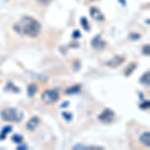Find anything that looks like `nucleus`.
Here are the masks:
<instances>
[{
    "label": "nucleus",
    "mask_w": 150,
    "mask_h": 150,
    "mask_svg": "<svg viewBox=\"0 0 150 150\" xmlns=\"http://www.w3.org/2000/svg\"><path fill=\"white\" fill-rule=\"evenodd\" d=\"M37 1L39 2V3L43 4V5H47V4H49L52 0H37Z\"/></svg>",
    "instance_id": "obj_20"
},
{
    "label": "nucleus",
    "mask_w": 150,
    "mask_h": 150,
    "mask_svg": "<svg viewBox=\"0 0 150 150\" xmlns=\"http://www.w3.org/2000/svg\"><path fill=\"white\" fill-rule=\"evenodd\" d=\"M149 106H150V103H149V101L147 100V101H144L142 104H140V107L142 108V109H148L149 108Z\"/></svg>",
    "instance_id": "obj_19"
},
{
    "label": "nucleus",
    "mask_w": 150,
    "mask_h": 150,
    "mask_svg": "<svg viewBox=\"0 0 150 150\" xmlns=\"http://www.w3.org/2000/svg\"><path fill=\"white\" fill-rule=\"evenodd\" d=\"M115 118V113L110 108H105L100 114L98 115V119L103 123H111Z\"/></svg>",
    "instance_id": "obj_4"
},
{
    "label": "nucleus",
    "mask_w": 150,
    "mask_h": 150,
    "mask_svg": "<svg viewBox=\"0 0 150 150\" xmlns=\"http://www.w3.org/2000/svg\"><path fill=\"white\" fill-rule=\"evenodd\" d=\"M13 29L20 35L37 37L41 32V24L31 16H23L17 23L14 24Z\"/></svg>",
    "instance_id": "obj_1"
},
{
    "label": "nucleus",
    "mask_w": 150,
    "mask_h": 150,
    "mask_svg": "<svg viewBox=\"0 0 150 150\" xmlns=\"http://www.w3.org/2000/svg\"><path fill=\"white\" fill-rule=\"evenodd\" d=\"M41 99L45 104H53L59 99V93H58L57 90H54V89H48V90H45L42 93Z\"/></svg>",
    "instance_id": "obj_3"
},
{
    "label": "nucleus",
    "mask_w": 150,
    "mask_h": 150,
    "mask_svg": "<svg viewBox=\"0 0 150 150\" xmlns=\"http://www.w3.org/2000/svg\"><path fill=\"white\" fill-rule=\"evenodd\" d=\"M149 76H150L149 71H147L146 73H144L141 76V78H140V82H141L142 84H144V85H149V83H150V77Z\"/></svg>",
    "instance_id": "obj_13"
},
{
    "label": "nucleus",
    "mask_w": 150,
    "mask_h": 150,
    "mask_svg": "<svg viewBox=\"0 0 150 150\" xmlns=\"http://www.w3.org/2000/svg\"><path fill=\"white\" fill-rule=\"evenodd\" d=\"M38 91V86L35 83H30L27 87V93L29 97H33Z\"/></svg>",
    "instance_id": "obj_11"
},
{
    "label": "nucleus",
    "mask_w": 150,
    "mask_h": 150,
    "mask_svg": "<svg viewBox=\"0 0 150 150\" xmlns=\"http://www.w3.org/2000/svg\"><path fill=\"white\" fill-rule=\"evenodd\" d=\"M91 45H92V47L94 49L101 50L106 46V42L102 40L100 35H96L92 39V41H91Z\"/></svg>",
    "instance_id": "obj_5"
},
{
    "label": "nucleus",
    "mask_w": 150,
    "mask_h": 150,
    "mask_svg": "<svg viewBox=\"0 0 150 150\" xmlns=\"http://www.w3.org/2000/svg\"><path fill=\"white\" fill-rule=\"evenodd\" d=\"M125 58L123 56H119V55H116V56H114L112 58V59H110L109 61H107V63H106V65L107 66L111 67V68H116V67L120 66L123 62H124Z\"/></svg>",
    "instance_id": "obj_6"
},
{
    "label": "nucleus",
    "mask_w": 150,
    "mask_h": 150,
    "mask_svg": "<svg viewBox=\"0 0 150 150\" xmlns=\"http://www.w3.org/2000/svg\"><path fill=\"white\" fill-rule=\"evenodd\" d=\"M136 67H137V65L135 63H130L126 68L124 69V75L125 76H129V75L132 74V72L136 69Z\"/></svg>",
    "instance_id": "obj_12"
},
{
    "label": "nucleus",
    "mask_w": 150,
    "mask_h": 150,
    "mask_svg": "<svg viewBox=\"0 0 150 150\" xmlns=\"http://www.w3.org/2000/svg\"><path fill=\"white\" fill-rule=\"evenodd\" d=\"M39 123H40V118L38 116H33L26 123V128H27L29 131H34L38 125H39Z\"/></svg>",
    "instance_id": "obj_7"
},
{
    "label": "nucleus",
    "mask_w": 150,
    "mask_h": 150,
    "mask_svg": "<svg viewBox=\"0 0 150 150\" xmlns=\"http://www.w3.org/2000/svg\"><path fill=\"white\" fill-rule=\"evenodd\" d=\"M142 52H143L144 55H149L150 54V46H149V44L144 45L143 48H142Z\"/></svg>",
    "instance_id": "obj_17"
},
{
    "label": "nucleus",
    "mask_w": 150,
    "mask_h": 150,
    "mask_svg": "<svg viewBox=\"0 0 150 150\" xmlns=\"http://www.w3.org/2000/svg\"><path fill=\"white\" fill-rule=\"evenodd\" d=\"M90 15L96 21H103L105 19L104 15L101 13V11L98 8H96V7H91L90 8Z\"/></svg>",
    "instance_id": "obj_8"
},
{
    "label": "nucleus",
    "mask_w": 150,
    "mask_h": 150,
    "mask_svg": "<svg viewBox=\"0 0 150 150\" xmlns=\"http://www.w3.org/2000/svg\"><path fill=\"white\" fill-rule=\"evenodd\" d=\"M119 1L121 2V3L123 2V5H125V4H126V2H125V0H119Z\"/></svg>",
    "instance_id": "obj_23"
},
{
    "label": "nucleus",
    "mask_w": 150,
    "mask_h": 150,
    "mask_svg": "<svg viewBox=\"0 0 150 150\" xmlns=\"http://www.w3.org/2000/svg\"><path fill=\"white\" fill-rule=\"evenodd\" d=\"M80 90H81L80 84H75V85H72L68 87L67 89H65V94H67V95H72V94L79 93Z\"/></svg>",
    "instance_id": "obj_9"
},
{
    "label": "nucleus",
    "mask_w": 150,
    "mask_h": 150,
    "mask_svg": "<svg viewBox=\"0 0 150 150\" xmlns=\"http://www.w3.org/2000/svg\"><path fill=\"white\" fill-rule=\"evenodd\" d=\"M17 149H19V150L27 149V146H26V145H22V146H18V147H17Z\"/></svg>",
    "instance_id": "obj_22"
},
{
    "label": "nucleus",
    "mask_w": 150,
    "mask_h": 150,
    "mask_svg": "<svg viewBox=\"0 0 150 150\" xmlns=\"http://www.w3.org/2000/svg\"><path fill=\"white\" fill-rule=\"evenodd\" d=\"M11 130H12V126L4 127L3 129H2V131H1V134H0V139H4V138H5L6 135L8 134V133H10Z\"/></svg>",
    "instance_id": "obj_14"
},
{
    "label": "nucleus",
    "mask_w": 150,
    "mask_h": 150,
    "mask_svg": "<svg viewBox=\"0 0 150 150\" xmlns=\"http://www.w3.org/2000/svg\"><path fill=\"white\" fill-rule=\"evenodd\" d=\"M0 116L6 122H20L23 118L22 112H20L16 108L13 107L4 108L0 112Z\"/></svg>",
    "instance_id": "obj_2"
},
{
    "label": "nucleus",
    "mask_w": 150,
    "mask_h": 150,
    "mask_svg": "<svg viewBox=\"0 0 150 150\" xmlns=\"http://www.w3.org/2000/svg\"><path fill=\"white\" fill-rule=\"evenodd\" d=\"M82 27H83L84 29H85L86 31L89 30V25H88V21H87V19L85 17H82L81 18V21H80Z\"/></svg>",
    "instance_id": "obj_16"
},
{
    "label": "nucleus",
    "mask_w": 150,
    "mask_h": 150,
    "mask_svg": "<svg viewBox=\"0 0 150 150\" xmlns=\"http://www.w3.org/2000/svg\"><path fill=\"white\" fill-rule=\"evenodd\" d=\"M12 141L15 142V143H21L23 141V137L21 135H18V134H14L13 136L11 137Z\"/></svg>",
    "instance_id": "obj_15"
},
{
    "label": "nucleus",
    "mask_w": 150,
    "mask_h": 150,
    "mask_svg": "<svg viewBox=\"0 0 150 150\" xmlns=\"http://www.w3.org/2000/svg\"><path fill=\"white\" fill-rule=\"evenodd\" d=\"M140 142L146 146L147 148H149L150 146V132H143L140 136Z\"/></svg>",
    "instance_id": "obj_10"
},
{
    "label": "nucleus",
    "mask_w": 150,
    "mask_h": 150,
    "mask_svg": "<svg viewBox=\"0 0 150 150\" xmlns=\"http://www.w3.org/2000/svg\"><path fill=\"white\" fill-rule=\"evenodd\" d=\"M62 116L64 117V119H66L67 121H70L72 119V114L71 113H68V112H62Z\"/></svg>",
    "instance_id": "obj_18"
},
{
    "label": "nucleus",
    "mask_w": 150,
    "mask_h": 150,
    "mask_svg": "<svg viewBox=\"0 0 150 150\" xmlns=\"http://www.w3.org/2000/svg\"><path fill=\"white\" fill-rule=\"evenodd\" d=\"M73 37L74 38H79V37H80V33H79V31H75V32H73Z\"/></svg>",
    "instance_id": "obj_21"
}]
</instances>
